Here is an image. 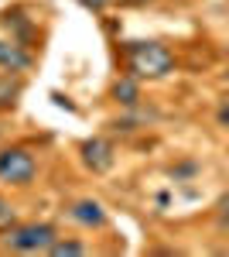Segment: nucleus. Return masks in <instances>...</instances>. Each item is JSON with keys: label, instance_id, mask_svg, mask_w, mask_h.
Segmentation results:
<instances>
[{"label": "nucleus", "instance_id": "nucleus-1", "mask_svg": "<svg viewBox=\"0 0 229 257\" xmlns=\"http://www.w3.org/2000/svg\"><path fill=\"white\" fill-rule=\"evenodd\" d=\"M127 69L137 79H164L174 69V55L161 41H134L127 48Z\"/></svg>", "mask_w": 229, "mask_h": 257}, {"label": "nucleus", "instance_id": "nucleus-2", "mask_svg": "<svg viewBox=\"0 0 229 257\" xmlns=\"http://www.w3.org/2000/svg\"><path fill=\"white\" fill-rule=\"evenodd\" d=\"M55 240H58V233H55L52 223H24V226L7 230L4 243H7L11 250H21V254H41V250H48Z\"/></svg>", "mask_w": 229, "mask_h": 257}, {"label": "nucleus", "instance_id": "nucleus-3", "mask_svg": "<svg viewBox=\"0 0 229 257\" xmlns=\"http://www.w3.org/2000/svg\"><path fill=\"white\" fill-rule=\"evenodd\" d=\"M35 172H38V165H35V155L28 148H7V151H0V178L4 182L28 185L35 178Z\"/></svg>", "mask_w": 229, "mask_h": 257}, {"label": "nucleus", "instance_id": "nucleus-4", "mask_svg": "<svg viewBox=\"0 0 229 257\" xmlns=\"http://www.w3.org/2000/svg\"><path fill=\"white\" fill-rule=\"evenodd\" d=\"M82 161H86V168H93L96 175H103V172H110L113 168V144L103 138H93L82 144Z\"/></svg>", "mask_w": 229, "mask_h": 257}, {"label": "nucleus", "instance_id": "nucleus-5", "mask_svg": "<svg viewBox=\"0 0 229 257\" xmlns=\"http://www.w3.org/2000/svg\"><path fill=\"white\" fill-rule=\"evenodd\" d=\"M28 65H31V55L21 48L18 41H0V69L21 72V69H28Z\"/></svg>", "mask_w": 229, "mask_h": 257}, {"label": "nucleus", "instance_id": "nucleus-6", "mask_svg": "<svg viewBox=\"0 0 229 257\" xmlns=\"http://www.w3.org/2000/svg\"><path fill=\"white\" fill-rule=\"evenodd\" d=\"M72 219L82 223V226H103L106 223V213H103V206L96 199H79L76 206H72Z\"/></svg>", "mask_w": 229, "mask_h": 257}, {"label": "nucleus", "instance_id": "nucleus-7", "mask_svg": "<svg viewBox=\"0 0 229 257\" xmlns=\"http://www.w3.org/2000/svg\"><path fill=\"white\" fill-rule=\"evenodd\" d=\"M113 96H116V103H123V106H137V99H140V86H137V76H123V79H116Z\"/></svg>", "mask_w": 229, "mask_h": 257}, {"label": "nucleus", "instance_id": "nucleus-8", "mask_svg": "<svg viewBox=\"0 0 229 257\" xmlns=\"http://www.w3.org/2000/svg\"><path fill=\"white\" fill-rule=\"evenodd\" d=\"M48 254H55V257H76V254H86V247H82L79 240H55V243L48 247Z\"/></svg>", "mask_w": 229, "mask_h": 257}, {"label": "nucleus", "instance_id": "nucleus-9", "mask_svg": "<svg viewBox=\"0 0 229 257\" xmlns=\"http://www.w3.org/2000/svg\"><path fill=\"white\" fill-rule=\"evenodd\" d=\"M14 96H18V82L4 79V82H0V106H11V103H14Z\"/></svg>", "mask_w": 229, "mask_h": 257}, {"label": "nucleus", "instance_id": "nucleus-10", "mask_svg": "<svg viewBox=\"0 0 229 257\" xmlns=\"http://www.w3.org/2000/svg\"><path fill=\"white\" fill-rule=\"evenodd\" d=\"M215 216H219V223H229V192L215 202Z\"/></svg>", "mask_w": 229, "mask_h": 257}, {"label": "nucleus", "instance_id": "nucleus-11", "mask_svg": "<svg viewBox=\"0 0 229 257\" xmlns=\"http://www.w3.org/2000/svg\"><path fill=\"white\" fill-rule=\"evenodd\" d=\"M79 4H82L86 11H96V14H99V11H103V7H106L110 0H79Z\"/></svg>", "mask_w": 229, "mask_h": 257}, {"label": "nucleus", "instance_id": "nucleus-12", "mask_svg": "<svg viewBox=\"0 0 229 257\" xmlns=\"http://www.w3.org/2000/svg\"><path fill=\"white\" fill-rule=\"evenodd\" d=\"M11 219H14V213H11V209H7V202L0 199V226H7Z\"/></svg>", "mask_w": 229, "mask_h": 257}, {"label": "nucleus", "instance_id": "nucleus-13", "mask_svg": "<svg viewBox=\"0 0 229 257\" xmlns=\"http://www.w3.org/2000/svg\"><path fill=\"white\" fill-rule=\"evenodd\" d=\"M219 123H229V99L219 106Z\"/></svg>", "mask_w": 229, "mask_h": 257}]
</instances>
